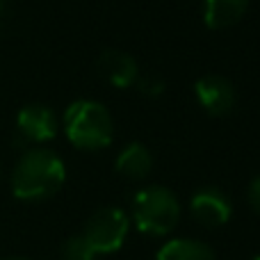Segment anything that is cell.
I'll return each mask as SVG.
<instances>
[{
	"instance_id": "obj_8",
	"label": "cell",
	"mask_w": 260,
	"mask_h": 260,
	"mask_svg": "<svg viewBox=\"0 0 260 260\" xmlns=\"http://www.w3.org/2000/svg\"><path fill=\"white\" fill-rule=\"evenodd\" d=\"M99 73L110 82L112 87L119 89H130L139 78V67L135 62V57H130L123 50H103L99 55Z\"/></svg>"
},
{
	"instance_id": "obj_13",
	"label": "cell",
	"mask_w": 260,
	"mask_h": 260,
	"mask_svg": "<svg viewBox=\"0 0 260 260\" xmlns=\"http://www.w3.org/2000/svg\"><path fill=\"white\" fill-rule=\"evenodd\" d=\"M135 85H137V89L142 91L144 96H148V99H157V96L165 94V82L155 76H142V73H139Z\"/></svg>"
},
{
	"instance_id": "obj_9",
	"label": "cell",
	"mask_w": 260,
	"mask_h": 260,
	"mask_svg": "<svg viewBox=\"0 0 260 260\" xmlns=\"http://www.w3.org/2000/svg\"><path fill=\"white\" fill-rule=\"evenodd\" d=\"M249 0H203V23L210 30H226L244 16Z\"/></svg>"
},
{
	"instance_id": "obj_12",
	"label": "cell",
	"mask_w": 260,
	"mask_h": 260,
	"mask_svg": "<svg viewBox=\"0 0 260 260\" xmlns=\"http://www.w3.org/2000/svg\"><path fill=\"white\" fill-rule=\"evenodd\" d=\"M94 251L89 249V244L85 242L82 235H73L64 242L62 247V260H94Z\"/></svg>"
},
{
	"instance_id": "obj_17",
	"label": "cell",
	"mask_w": 260,
	"mask_h": 260,
	"mask_svg": "<svg viewBox=\"0 0 260 260\" xmlns=\"http://www.w3.org/2000/svg\"><path fill=\"white\" fill-rule=\"evenodd\" d=\"M253 260H260V256H256V258H253Z\"/></svg>"
},
{
	"instance_id": "obj_7",
	"label": "cell",
	"mask_w": 260,
	"mask_h": 260,
	"mask_svg": "<svg viewBox=\"0 0 260 260\" xmlns=\"http://www.w3.org/2000/svg\"><path fill=\"white\" fill-rule=\"evenodd\" d=\"M189 210H192L194 219L201 226H208V229H217V226L226 224L231 219V201L217 187L199 189L189 201Z\"/></svg>"
},
{
	"instance_id": "obj_1",
	"label": "cell",
	"mask_w": 260,
	"mask_h": 260,
	"mask_svg": "<svg viewBox=\"0 0 260 260\" xmlns=\"http://www.w3.org/2000/svg\"><path fill=\"white\" fill-rule=\"evenodd\" d=\"M67 180V167L48 148H30L21 155L12 174V192L21 201H41L57 192Z\"/></svg>"
},
{
	"instance_id": "obj_4",
	"label": "cell",
	"mask_w": 260,
	"mask_h": 260,
	"mask_svg": "<svg viewBox=\"0 0 260 260\" xmlns=\"http://www.w3.org/2000/svg\"><path fill=\"white\" fill-rule=\"evenodd\" d=\"M128 217L119 208H103V210L94 212L91 219L87 221L82 238L89 244V249L94 251V256L99 253H112L117 249H121L123 240L128 235Z\"/></svg>"
},
{
	"instance_id": "obj_10",
	"label": "cell",
	"mask_w": 260,
	"mask_h": 260,
	"mask_svg": "<svg viewBox=\"0 0 260 260\" xmlns=\"http://www.w3.org/2000/svg\"><path fill=\"white\" fill-rule=\"evenodd\" d=\"M117 171L126 178L133 180H142L151 174L153 169V155L144 144L139 142H130L126 148L117 155V162H114Z\"/></svg>"
},
{
	"instance_id": "obj_6",
	"label": "cell",
	"mask_w": 260,
	"mask_h": 260,
	"mask_svg": "<svg viewBox=\"0 0 260 260\" xmlns=\"http://www.w3.org/2000/svg\"><path fill=\"white\" fill-rule=\"evenodd\" d=\"M57 117L50 108L41 103H32L18 112L16 117V130L23 137V142L44 144L57 135Z\"/></svg>"
},
{
	"instance_id": "obj_14",
	"label": "cell",
	"mask_w": 260,
	"mask_h": 260,
	"mask_svg": "<svg viewBox=\"0 0 260 260\" xmlns=\"http://www.w3.org/2000/svg\"><path fill=\"white\" fill-rule=\"evenodd\" d=\"M249 203H251V208L260 215V176L253 178L251 185H249Z\"/></svg>"
},
{
	"instance_id": "obj_11",
	"label": "cell",
	"mask_w": 260,
	"mask_h": 260,
	"mask_svg": "<svg viewBox=\"0 0 260 260\" xmlns=\"http://www.w3.org/2000/svg\"><path fill=\"white\" fill-rule=\"evenodd\" d=\"M157 260H215V253L208 244L199 240H171L157 251Z\"/></svg>"
},
{
	"instance_id": "obj_2",
	"label": "cell",
	"mask_w": 260,
	"mask_h": 260,
	"mask_svg": "<svg viewBox=\"0 0 260 260\" xmlns=\"http://www.w3.org/2000/svg\"><path fill=\"white\" fill-rule=\"evenodd\" d=\"M64 133L82 151H99L112 144L114 121L103 103L91 99L73 101L64 112Z\"/></svg>"
},
{
	"instance_id": "obj_5",
	"label": "cell",
	"mask_w": 260,
	"mask_h": 260,
	"mask_svg": "<svg viewBox=\"0 0 260 260\" xmlns=\"http://www.w3.org/2000/svg\"><path fill=\"white\" fill-rule=\"evenodd\" d=\"M194 96L210 117H226L235 108V87L229 78L208 73L194 82Z\"/></svg>"
},
{
	"instance_id": "obj_16",
	"label": "cell",
	"mask_w": 260,
	"mask_h": 260,
	"mask_svg": "<svg viewBox=\"0 0 260 260\" xmlns=\"http://www.w3.org/2000/svg\"><path fill=\"white\" fill-rule=\"evenodd\" d=\"M0 260H25V258H14V256H9V258H0Z\"/></svg>"
},
{
	"instance_id": "obj_3",
	"label": "cell",
	"mask_w": 260,
	"mask_h": 260,
	"mask_svg": "<svg viewBox=\"0 0 260 260\" xmlns=\"http://www.w3.org/2000/svg\"><path fill=\"white\" fill-rule=\"evenodd\" d=\"M180 217L178 199L167 187H144L133 199V219L146 235H167L176 229Z\"/></svg>"
},
{
	"instance_id": "obj_15",
	"label": "cell",
	"mask_w": 260,
	"mask_h": 260,
	"mask_svg": "<svg viewBox=\"0 0 260 260\" xmlns=\"http://www.w3.org/2000/svg\"><path fill=\"white\" fill-rule=\"evenodd\" d=\"M3 12H5V3L0 0V21H3Z\"/></svg>"
}]
</instances>
